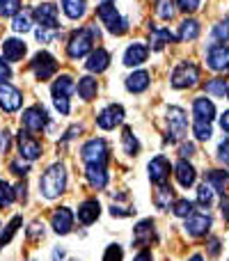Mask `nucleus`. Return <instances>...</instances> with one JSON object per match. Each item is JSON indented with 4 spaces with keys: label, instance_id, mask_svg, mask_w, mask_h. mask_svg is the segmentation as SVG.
<instances>
[{
    "label": "nucleus",
    "instance_id": "obj_49",
    "mask_svg": "<svg viewBox=\"0 0 229 261\" xmlns=\"http://www.w3.org/2000/svg\"><path fill=\"white\" fill-rule=\"evenodd\" d=\"M12 78V69H9V62L5 58H0V83H7Z\"/></svg>",
    "mask_w": 229,
    "mask_h": 261
},
{
    "label": "nucleus",
    "instance_id": "obj_19",
    "mask_svg": "<svg viewBox=\"0 0 229 261\" xmlns=\"http://www.w3.org/2000/svg\"><path fill=\"white\" fill-rule=\"evenodd\" d=\"M101 216V204L96 199H85V202L78 206V222L81 225H92L96 222Z\"/></svg>",
    "mask_w": 229,
    "mask_h": 261
},
{
    "label": "nucleus",
    "instance_id": "obj_56",
    "mask_svg": "<svg viewBox=\"0 0 229 261\" xmlns=\"http://www.w3.org/2000/svg\"><path fill=\"white\" fill-rule=\"evenodd\" d=\"M133 261H151V252H149V250H142V252L135 254Z\"/></svg>",
    "mask_w": 229,
    "mask_h": 261
},
{
    "label": "nucleus",
    "instance_id": "obj_20",
    "mask_svg": "<svg viewBox=\"0 0 229 261\" xmlns=\"http://www.w3.org/2000/svg\"><path fill=\"white\" fill-rule=\"evenodd\" d=\"M193 115H195V122L211 124L213 117H216V106H213V101L199 96V99H195V103H193Z\"/></svg>",
    "mask_w": 229,
    "mask_h": 261
},
{
    "label": "nucleus",
    "instance_id": "obj_4",
    "mask_svg": "<svg viewBox=\"0 0 229 261\" xmlns=\"http://www.w3.org/2000/svg\"><path fill=\"white\" fill-rule=\"evenodd\" d=\"M81 158L85 165H106L110 158L108 142L104 138H92L81 147Z\"/></svg>",
    "mask_w": 229,
    "mask_h": 261
},
{
    "label": "nucleus",
    "instance_id": "obj_63",
    "mask_svg": "<svg viewBox=\"0 0 229 261\" xmlns=\"http://www.w3.org/2000/svg\"><path fill=\"white\" fill-rule=\"evenodd\" d=\"M227 71H229V69H227Z\"/></svg>",
    "mask_w": 229,
    "mask_h": 261
},
{
    "label": "nucleus",
    "instance_id": "obj_15",
    "mask_svg": "<svg viewBox=\"0 0 229 261\" xmlns=\"http://www.w3.org/2000/svg\"><path fill=\"white\" fill-rule=\"evenodd\" d=\"M211 225H213V220L209 213H193V216L186 218V231H188L190 236H195V239L207 236Z\"/></svg>",
    "mask_w": 229,
    "mask_h": 261
},
{
    "label": "nucleus",
    "instance_id": "obj_6",
    "mask_svg": "<svg viewBox=\"0 0 229 261\" xmlns=\"http://www.w3.org/2000/svg\"><path fill=\"white\" fill-rule=\"evenodd\" d=\"M186 130H188V117H186V113L181 108L172 106L167 110V140L170 142L181 140L186 135Z\"/></svg>",
    "mask_w": 229,
    "mask_h": 261
},
{
    "label": "nucleus",
    "instance_id": "obj_46",
    "mask_svg": "<svg viewBox=\"0 0 229 261\" xmlns=\"http://www.w3.org/2000/svg\"><path fill=\"white\" fill-rule=\"evenodd\" d=\"M218 163H222V165H229V138L222 140L220 147H218Z\"/></svg>",
    "mask_w": 229,
    "mask_h": 261
},
{
    "label": "nucleus",
    "instance_id": "obj_58",
    "mask_svg": "<svg viewBox=\"0 0 229 261\" xmlns=\"http://www.w3.org/2000/svg\"><path fill=\"white\" fill-rule=\"evenodd\" d=\"M64 259V250L62 248H55L53 250V261H62Z\"/></svg>",
    "mask_w": 229,
    "mask_h": 261
},
{
    "label": "nucleus",
    "instance_id": "obj_2",
    "mask_svg": "<svg viewBox=\"0 0 229 261\" xmlns=\"http://www.w3.org/2000/svg\"><path fill=\"white\" fill-rule=\"evenodd\" d=\"M99 28L92 23V25L83 28V30H76L71 35V39H69L67 44V55L71 60H81L85 58L87 53H92V44H94V39L99 41Z\"/></svg>",
    "mask_w": 229,
    "mask_h": 261
},
{
    "label": "nucleus",
    "instance_id": "obj_37",
    "mask_svg": "<svg viewBox=\"0 0 229 261\" xmlns=\"http://www.w3.org/2000/svg\"><path fill=\"white\" fill-rule=\"evenodd\" d=\"M21 12V0H0V16H16Z\"/></svg>",
    "mask_w": 229,
    "mask_h": 261
},
{
    "label": "nucleus",
    "instance_id": "obj_52",
    "mask_svg": "<svg viewBox=\"0 0 229 261\" xmlns=\"http://www.w3.org/2000/svg\"><path fill=\"white\" fill-rule=\"evenodd\" d=\"M9 142H12L9 133H7V130H3V133H0V153L7 151V149H9Z\"/></svg>",
    "mask_w": 229,
    "mask_h": 261
},
{
    "label": "nucleus",
    "instance_id": "obj_3",
    "mask_svg": "<svg viewBox=\"0 0 229 261\" xmlns=\"http://www.w3.org/2000/svg\"><path fill=\"white\" fill-rule=\"evenodd\" d=\"M96 16H99V21L106 25V30L113 32V35H117V37L124 35V32L129 30V21L117 12L113 3H101L99 7H96Z\"/></svg>",
    "mask_w": 229,
    "mask_h": 261
},
{
    "label": "nucleus",
    "instance_id": "obj_62",
    "mask_svg": "<svg viewBox=\"0 0 229 261\" xmlns=\"http://www.w3.org/2000/svg\"><path fill=\"white\" fill-rule=\"evenodd\" d=\"M69 261H78V259H69Z\"/></svg>",
    "mask_w": 229,
    "mask_h": 261
},
{
    "label": "nucleus",
    "instance_id": "obj_54",
    "mask_svg": "<svg viewBox=\"0 0 229 261\" xmlns=\"http://www.w3.org/2000/svg\"><path fill=\"white\" fill-rule=\"evenodd\" d=\"M218 252H220V241L211 239L209 241V254H211V257H218Z\"/></svg>",
    "mask_w": 229,
    "mask_h": 261
},
{
    "label": "nucleus",
    "instance_id": "obj_23",
    "mask_svg": "<svg viewBox=\"0 0 229 261\" xmlns=\"http://www.w3.org/2000/svg\"><path fill=\"white\" fill-rule=\"evenodd\" d=\"M85 176L94 190H104L108 186V170H106V165H87Z\"/></svg>",
    "mask_w": 229,
    "mask_h": 261
},
{
    "label": "nucleus",
    "instance_id": "obj_16",
    "mask_svg": "<svg viewBox=\"0 0 229 261\" xmlns=\"http://www.w3.org/2000/svg\"><path fill=\"white\" fill-rule=\"evenodd\" d=\"M170 161H167L165 156H156L149 161L147 170H149V179H151V184H158L163 186L167 181V176H170Z\"/></svg>",
    "mask_w": 229,
    "mask_h": 261
},
{
    "label": "nucleus",
    "instance_id": "obj_9",
    "mask_svg": "<svg viewBox=\"0 0 229 261\" xmlns=\"http://www.w3.org/2000/svg\"><path fill=\"white\" fill-rule=\"evenodd\" d=\"M16 144H18V153H21V161L32 163V161H37V158L41 156V142L32 138L28 130H23V128L18 130Z\"/></svg>",
    "mask_w": 229,
    "mask_h": 261
},
{
    "label": "nucleus",
    "instance_id": "obj_59",
    "mask_svg": "<svg viewBox=\"0 0 229 261\" xmlns=\"http://www.w3.org/2000/svg\"><path fill=\"white\" fill-rule=\"evenodd\" d=\"M188 261H204V259H202V254H195V257H190Z\"/></svg>",
    "mask_w": 229,
    "mask_h": 261
},
{
    "label": "nucleus",
    "instance_id": "obj_22",
    "mask_svg": "<svg viewBox=\"0 0 229 261\" xmlns=\"http://www.w3.org/2000/svg\"><path fill=\"white\" fill-rule=\"evenodd\" d=\"M108 64H110V53L106 48H96V50H92L90 58H87L85 69L92 73H101L108 69Z\"/></svg>",
    "mask_w": 229,
    "mask_h": 261
},
{
    "label": "nucleus",
    "instance_id": "obj_21",
    "mask_svg": "<svg viewBox=\"0 0 229 261\" xmlns=\"http://www.w3.org/2000/svg\"><path fill=\"white\" fill-rule=\"evenodd\" d=\"M133 241L138 248H144V245H151L154 241V220L147 218V220H140L133 229Z\"/></svg>",
    "mask_w": 229,
    "mask_h": 261
},
{
    "label": "nucleus",
    "instance_id": "obj_39",
    "mask_svg": "<svg viewBox=\"0 0 229 261\" xmlns=\"http://www.w3.org/2000/svg\"><path fill=\"white\" fill-rule=\"evenodd\" d=\"M213 202V188L209 184H202L197 188V204L199 206H211Z\"/></svg>",
    "mask_w": 229,
    "mask_h": 261
},
{
    "label": "nucleus",
    "instance_id": "obj_45",
    "mask_svg": "<svg viewBox=\"0 0 229 261\" xmlns=\"http://www.w3.org/2000/svg\"><path fill=\"white\" fill-rule=\"evenodd\" d=\"M133 213H135L133 206H119V204L110 206V216H115V218H129V216H133Z\"/></svg>",
    "mask_w": 229,
    "mask_h": 261
},
{
    "label": "nucleus",
    "instance_id": "obj_28",
    "mask_svg": "<svg viewBox=\"0 0 229 261\" xmlns=\"http://www.w3.org/2000/svg\"><path fill=\"white\" fill-rule=\"evenodd\" d=\"M172 202H174V190H172L167 184L158 186V190L154 193V204H156L161 211H167V208L172 206Z\"/></svg>",
    "mask_w": 229,
    "mask_h": 261
},
{
    "label": "nucleus",
    "instance_id": "obj_53",
    "mask_svg": "<svg viewBox=\"0 0 229 261\" xmlns=\"http://www.w3.org/2000/svg\"><path fill=\"white\" fill-rule=\"evenodd\" d=\"M35 37H37V39H39V41H44V44H46V41H50V39H53V35H50V32L46 30V28H39V30L35 32Z\"/></svg>",
    "mask_w": 229,
    "mask_h": 261
},
{
    "label": "nucleus",
    "instance_id": "obj_13",
    "mask_svg": "<svg viewBox=\"0 0 229 261\" xmlns=\"http://www.w3.org/2000/svg\"><path fill=\"white\" fill-rule=\"evenodd\" d=\"M50 227H53L55 234L60 236H67L69 231L73 229V213L69 206H60L53 211V216H50Z\"/></svg>",
    "mask_w": 229,
    "mask_h": 261
},
{
    "label": "nucleus",
    "instance_id": "obj_35",
    "mask_svg": "<svg viewBox=\"0 0 229 261\" xmlns=\"http://www.w3.org/2000/svg\"><path fill=\"white\" fill-rule=\"evenodd\" d=\"M21 222H23V220H21V216H14V218H12V222H9V225H7V229H5L3 234H0V250H3L5 245H7L9 241L14 239V234H16V231H18V227H21Z\"/></svg>",
    "mask_w": 229,
    "mask_h": 261
},
{
    "label": "nucleus",
    "instance_id": "obj_57",
    "mask_svg": "<svg viewBox=\"0 0 229 261\" xmlns=\"http://www.w3.org/2000/svg\"><path fill=\"white\" fill-rule=\"evenodd\" d=\"M220 126H222V130H225V133H229V110L220 117Z\"/></svg>",
    "mask_w": 229,
    "mask_h": 261
},
{
    "label": "nucleus",
    "instance_id": "obj_50",
    "mask_svg": "<svg viewBox=\"0 0 229 261\" xmlns=\"http://www.w3.org/2000/svg\"><path fill=\"white\" fill-rule=\"evenodd\" d=\"M176 5H179V9H184V12H195V9L199 7V0H176Z\"/></svg>",
    "mask_w": 229,
    "mask_h": 261
},
{
    "label": "nucleus",
    "instance_id": "obj_7",
    "mask_svg": "<svg viewBox=\"0 0 229 261\" xmlns=\"http://www.w3.org/2000/svg\"><path fill=\"white\" fill-rule=\"evenodd\" d=\"M199 81V69L193 62H181L172 73V87L176 90H186V87L197 85Z\"/></svg>",
    "mask_w": 229,
    "mask_h": 261
},
{
    "label": "nucleus",
    "instance_id": "obj_41",
    "mask_svg": "<svg viewBox=\"0 0 229 261\" xmlns=\"http://www.w3.org/2000/svg\"><path fill=\"white\" fill-rule=\"evenodd\" d=\"M193 133L197 135V140H209L213 135V130H211V124H207V122H195L193 124Z\"/></svg>",
    "mask_w": 229,
    "mask_h": 261
},
{
    "label": "nucleus",
    "instance_id": "obj_24",
    "mask_svg": "<svg viewBox=\"0 0 229 261\" xmlns=\"http://www.w3.org/2000/svg\"><path fill=\"white\" fill-rule=\"evenodd\" d=\"M149 58V46L144 44H131L124 53V64L126 67H138V64L147 62Z\"/></svg>",
    "mask_w": 229,
    "mask_h": 261
},
{
    "label": "nucleus",
    "instance_id": "obj_25",
    "mask_svg": "<svg viewBox=\"0 0 229 261\" xmlns=\"http://www.w3.org/2000/svg\"><path fill=\"white\" fill-rule=\"evenodd\" d=\"M174 176H176V181H179V186L190 188V186L195 184V179H197V172H195V167L190 165V163L179 161L174 165Z\"/></svg>",
    "mask_w": 229,
    "mask_h": 261
},
{
    "label": "nucleus",
    "instance_id": "obj_33",
    "mask_svg": "<svg viewBox=\"0 0 229 261\" xmlns=\"http://www.w3.org/2000/svg\"><path fill=\"white\" fill-rule=\"evenodd\" d=\"M121 144H124V151L129 153V156H138L140 153V142L133 135V128H124V133H121Z\"/></svg>",
    "mask_w": 229,
    "mask_h": 261
},
{
    "label": "nucleus",
    "instance_id": "obj_60",
    "mask_svg": "<svg viewBox=\"0 0 229 261\" xmlns=\"http://www.w3.org/2000/svg\"><path fill=\"white\" fill-rule=\"evenodd\" d=\"M101 3H110V0H101Z\"/></svg>",
    "mask_w": 229,
    "mask_h": 261
},
{
    "label": "nucleus",
    "instance_id": "obj_12",
    "mask_svg": "<svg viewBox=\"0 0 229 261\" xmlns=\"http://www.w3.org/2000/svg\"><path fill=\"white\" fill-rule=\"evenodd\" d=\"M23 106V94L9 83H0V108L5 113H16Z\"/></svg>",
    "mask_w": 229,
    "mask_h": 261
},
{
    "label": "nucleus",
    "instance_id": "obj_29",
    "mask_svg": "<svg viewBox=\"0 0 229 261\" xmlns=\"http://www.w3.org/2000/svg\"><path fill=\"white\" fill-rule=\"evenodd\" d=\"M176 37L172 35L170 30H165V28H154L151 35H149V44H151V50H161L165 44H170V41H174Z\"/></svg>",
    "mask_w": 229,
    "mask_h": 261
},
{
    "label": "nucleus",
    "instance_id": "obj_10",
    "mask_svg": "<svg viewBox=\"0 0 229 261\" xmlns=\"http://www.w3.org/2000/svg\"><path fill=\"white\" fill-rule=\"evenodd\" d=\"M21 122H23V126H26V130L39 133V130H44L46 124H48V113H46L44 106H30V108L23 110Z\"/></svg>",
    "mask_w": 229,
    "mask_h": 261
},
{
    "label": "nucleus",
    "instance_id": "obj_55",
    "mask_svg": "<svg viewBox=\"0 0 229 261\" xmlns=\"http://www.w3.org/2000/svg\"><path fill=\"white\" fill-rule=\"evenodd\" d=\"M26 190H28V186H26V184H18L16 188H14V195H16L18 199H26V197H28V193H26Z\"/></svg>",
    "mask_w": 229,
    "mask_h": 261
},
{
    "label": "nucleus",
    "instance_id": "obj_8",
    "mask_svg": "<svg viewBox=\"0 0 229 261\" xmlns=\"http://www.w3.org/2000/svg\"><path fill=\"white\" fill-rule=\"evenodd\" d=\"M30 69L37 76V81H48V78L58 71V62H55V58L48 50H41V53H37L35 58H32Z\"/></svg>",
    "mask_w": 229,
    "mask_h": 261
},
{
    "label": "nucleus",
    "instance_id": "obj_38",
    "mask_svg": "<svg viewBox=\"0 0 229 261\" xmlns=\"http://www.w3.org/2000/svg\"><path fill=\"white\" fill-rule=\"evenodd\" d=\"M14 197H16V195H14V188L7 184V181L0 179V208L9 206V204L14 202Z\"/></svg>",
    "mask_w": 229,
    "mask_h": 261
},
{
    "label": "nucleus",
    "instance_id": "obj_34",
    "mask_svg": "<svg viewBox=\"0 0 229 261\" xmlns=\"http://www.w3.org/2000/svg\"><path fill=\"white\" fill-rule=\"evenodd\" d=\"M14 32H30L32 30V14L30 12H18L12 21Z\"/></svg>",
    "mask_w": 229,
    "mask_h": 261
},
{
    "label": "nucleus",
    "instance_id": "obj_43",
    "mask_svg": "<svg viewBox=\"0 0 229 261\" xmlns=\"http://www.w3.org/2000/svg\"><path fill=\"white\" fill-rule=\"evenodd\" d=\"M213 39H218V41H229V18L220 21L216 28H213Z\"/></svg>",
    "mask_w": 229,
    "mask_h": 261
},
{
    "label": "nucleus",
    "instance_id": "obj_26",
    "mask_svg": "<svg viewBox=\"0 0 229 261\" xmlns=\"http://www.w3.org/2000/svg\"><path fill=\"white\" fill-rule=\"evenodd\" d=\"M207 184L213 188V193H220V195H225L227 193V184H229V174L225 170H211L207 174Z\"/></svg>",
    "mask_w": 229,
    "mask_h": 261
},
{
    "label": "nucleus",
    "instance_id": "obj_42",
    "mask_svg": "<svg viewBox=\"0 0 229 261\" xmlns=\"http://www.w3.org/2000/svg\"><path fill=\"white\" fill-rule=\"evenodd\" d=\"M124 259V250H121V245H108L106 248V252H104V261H121Z\"/></svg>",
    "mask_w": 229,
    "mask_h": 261
},
{
    "label": "nucleus",
    "instance_id": "obj_30",
    "mask_svg": "<svg viewBox=\"0 0 229 261\" xmlns=\"http://www.w3.org/2000/svg\"><path fill=\"white\" fill-rule=\"evenodd\" d=\"M76 90H78V94H81V99L92 101L96 96V92H99V83H96V78L85 76V78H81V81H78Z\"/></svg>",
    "mask_w": 229,
    "mask_h": 261
},
{
    "label": "nucleus",
    "instance_id": "obj_31",
    "mask_svg": "<svg viewBox=\"0 0 229 261\" xmlns=\"http://www.w3.org/2000/svg\"><path fill=\"white\" fill-rule=\"evenodd\" d=\"M197 35H199V23L193 21V18H186V21L179 25V35H176V39L193 41V39H197Z\"/></svg>",
    "mask_w": 229,
    "mask_h": 261
},
{
    "label": "nucleus",
    "instance_id": "obj_1",
    "mask_svg": "<svg viewBox=\"0 0 229 261\" xmlns=\"http://www.w3.org/2000/svg\"><path fill=\"white\" fill-rule=\"evenodd\" d=\"M39 190L46 199H55L67 190V167L62 163H55L41 174L39 179Z\"/></svg>",
    "mask_w": 229,
    "mask_h": 261
},
{
    "label": "nucleus",
    "instance_id": "obj_32",
    "mask_svg": "<svg viewBox=\"0 0 229 261\" xmlns=\"http://www.w3.org/2000/svg\"><path fill=\"white\" fill-rule=\"evenodd\" d=\"M62 9H64V14H67L69 18H81L83 14H85V9H87V3L85 0H62Z\"/></svg>",
    "mask_w": 229,
    "mask_h": 261
},
{
    "label": "nucleus",
    "instance_id": "obj_40",
    "mask_svg": "<svg viewBox=\"0 0 229 261\" xmlns=\"http://www.w3.org/2000/svg\"><path fill=\"white\" fill-rule=\"evenodd\" d=\"M204 90H207L209 94H213V96H225L227 87H225V81H220V78H216V81H209Z\"/></svg>",
    "mask_w": 229,
    "mask_h": 261
},
{
    "label": "nucleus",
    "instance_id": "obj_17",
    "mask_svg": "<svg viewBox=\"0 0 229 261\" xmlns=\"http://www.w3.org/2000/svg\"><path fill=\"white\" fill-rule=\"evenodd\" d=\"M207 62L213 71H225V69H229V46H225V44L211 46Z\"/></svg>",
    "mask_w": 229,
    "mask_h": 261
},
{
    "label": "nucleus",
    "instance_id": "obj_11",
    "mask_svg": "<svg viewBox=\"0 0 229 261\" xmlns=\"http://www.w3.org/2000/svg\"><path fill=\"white\" fill-rule=\"evenodd\" d=\"M124 122V108L119 103H110L96 115V126L104 130H113L115 126Z\"/></svg>",
    "mask_w": 229,
    "mask_h": 261
},
{
    "label": "nucleus",
    "instance_id": "obj_18",
    "mask_svg": "<svg viewBox=\"0 0 229 261\" xmlns=\"http://www.w3.org/2000/svg\"><path fill=\"white\" fill-rule=\"evenodd\" d=\"M26 53H28L26 41L14 39V37L3 41V58L7 60V62H18V60H23V55Z\"/></svg>",
    "mask_w": 229,
    "mask_h": 261
},
{
    "label": "nucleus",
    "instance_id": "obj_36",
    "mask_svg": "<svg viewBox=\"0 0 229 261\" xmlns=\"http://www.w3.org/2000/svg\"><path fill=\"white\" fill-rule=\"evenodd\" d=\"M172 213H174L176 218H188V216H193V213H195L193 202H190V199H176V202L172 204Z\"/></svg>",
    "mask_w": 229,
    "mask_h": 261
},
{
    "label": "nucleus",
    "instance_id": "obj_27",
    "mask_svg": "<svg viewBox=\"0 0 229 261\" xmlns=\"http://www.w3.org/2000/svg\"><path fill=\"white\" fill-rule=\"evenodd\" d=\"M149 87V73L147 71H135L126 78V90L133 92V94H140Z\"/></svg>",
    "mask_w": 229,
    "mask_h": 261
},
{
    "label": "nucleus",
    "instance_id": "obj_5",
    "mask_svg": "<svg viewBox=\"0 0 229 261\" xmlns=\"http://www.w3.org/2000/svg\"><path fill=\"white\" fill-rule=\"evenodd\" d=\"M53 103L55 108L60 110V115H69L71 106H69V96L76 92V83H73L71 76H60L58 81L53 83Z\"/></svg>",
    "mask_w": 229,
    "mask_h": 261
},
{
    "label": "nucleus",
    "instance_id": "obj_44",
    "mask_svg": "<svg viewBox=\"0 0 229 261\" xmlns=\"http://www.w3.org/2000/svg\"><path fill=\"white\" fill-rule=\"evenodd\" d=\"M158 16L165 18V21H170V18L174 16V9H172L170 0H158Z\"/></svg>",
    "mask_w": 229,
    "mask_h": 261
},
{
    "label": "nucleus",
    "instance_id": "obj_61",
    "mask_svg": "<svg viewBox=\"0 0 229 261\" xmlns=\"http://www.w3.org/2000/svg\"><path fill=\"white\" fill-rule=\"evenodd\" d=\"M227 96H229V87H227Z\"/></svg>",
    "mask_w": 229,
    "mask_h": 261
},
{
    "label": "nucleus",
    "instance_id": "obj_48",
    "mask_svg": "<svg viewBox=\"0 0 229 261\" xmlns=\"http://www.w3.org/2000/svg\"><path fill=\"white\" fill-rule=\"evenodd\" d=\"M9 170H12L16 176H28L30 165H28V163H21V161H14V163H9Z\"/></svg>",
    "mask_w": 229,
    "mask_h": 261
},
{
    "label": "nucleus",
    "instance_id": "obj_51",
    "mask_svg": "<svg viewBox=\"0 0 229 261\" xmlns=\"http://www.w3.org/2000/svg\"><path fill=\"white\" fill-rule=\"evenodd\" d=\"M179 153H181L184 158L195 156V144H193V142H184V144H181V149H179Z\"/></svg>",
    "mask_w": 229,
    "mask_h": 261
},
{
    "label": "nucleus",
    "instance_id": "obj_14",
    "mask_svg": "<svg viewBox=\"0 0 229 261\" xmlns=\"http://www.w3.org/2000/svg\"><path fill=\"white\" fill-rule=\"evenodd\" d=\"M32 16H35L37 23H39L41 28H46V30H58V7H55L53 3L37 5Z\"/></svg>",
    "mask_w": 229,
    "mask_h": 261
},
{
    "label": "nucleus",
    "instance_id": "obj_47",
    "mask_svg": "<svg viewBox=\"0 0 229 261\" xmlns=\"http://www.w3.org/2000/svg\"><path fill=\"white\" fill-rule=\"evenodd\" d=\"M28 239H30V241H41V239H44V225L32 222L30 229H28Z\"/></svg>",
    "mask_w": 229,
    "mask_h": 261
}]
</instances>
